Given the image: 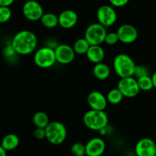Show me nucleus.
Wrapping results in <instances>:
<instances>
[{
    "label": "nucleus",
    "mask_w": 156,
    "mask_h": 156,
    "mask_svg": "<svg viewBox=\"0 0 156 156\" xmlns=\"http://www.w3.org/2000/svg\"><path fill=\"white\" fill-rule=\"evenodd\" d=\"M37 43V37L34 32L22 30L15 34L11 44L17 54L26 56L35 52Z\"/></svg>",
    "instance_id": "nucleus-1"
},
{
    "label": "nucleus",
    "mask_w": 156,
    "mask_h": 156,
    "mask_svg": "<svg viewBox=\"0 0 156 156\" xmlns=\"http://www.w3.org/2000/svg\"><path fill=\"white\" fill-rule=\"evenodd\" d=\"M108 122V117L105 111L91 109L83 116V123L85 126L94 131H101L106 129Z\"/></svg>",
    "instance_id": "nucleus-2"
},
{
    "label": "nucleus",
    "mask_w": 156,
    "mask_h": 156,
    "mask_svg": "<svg viewBox=\"0 0 156 156\" xmlns=\"http://www.w3.org/2000/svg\"><path fill=\"white\" fill-rule=\"evenodd\" d=\"M113 66L119 77L126 78L134 76L136 65L129 55L120 53L114 58Z\"/></svg>",
    "instance_id": "nucleus-3"
},
{
    "label": "nucleus",
    "mask_w": 156,
    "mask_h": 156,
    "mask_svg": "<svg viewBox=\"0 0 156 156\" xmlns=\"http://www.w3.org/2000/svg\"><path fill=\"white\" fill-rule=\"evenodd\" d=\"M45 130L47 141L55 146L63 143L67 137L66 127L63 123L59 121L50 122Z\"/></svg>",
    "instance_id": "nucleus-4"
},
{
    "label": "nucleus",
    "mask_w": 156,
    "mask_h": 156,
    "mask_svg": "<svg viewBox=\"0 0 156 156\" xmlns=\"http://www.w3.org/2000/svg\"><path fill=\"white\" fill-rule=\"evenodd\" d=\"M34 61L37 66L40 68H50L56 62L54 49L47 46L37 49L34 55Z\"/></svg>",
    "instance_id": "nucleus-5"
},
{
    "label": "nucleus",
    "mask_w": 156,
    "mask_h": 156,
    "mask_svg": "<svg viewBox=\"0 0 156 156\" xmlns=\"http://www.w3.org/2000/svg\"><path fill=\"white\" fill-rule=\"evenodd\" d=\"M106 28L100 23H92L85 30L84 37L90 45H101L105 43V37L108 34Z\"/></svg>",
    "instance_id": "nucleus-6"
},
{
    "label": "nucleus",
    "mask_w": 156,
    "mask_h": 156,
    "mask_svg": "<svg viewBox=\"0 0 156 156\" xmlns=\"http://www.w3.org/2000/svg\"><path fill=\"white\" fill-rule=\"evenodd\" d=\"M117 88L121 91L123 97L129 98L136 97L140 91L137 79L134 76L120 78Z\"/></svg>",
    "instance_id": "nucleus-7"
},
{
    "label": "nucleus",
    "mask_w": 156,
    "mask_h": 156,
    "mask_svg": "<svg viewBox=\"0 0 156 156\" xmlns=\"http://www.w3.org/2000/svg\"><path fill=\"white\" fill-rule=\"evenodd\" d=\"M96 15L98 22L105 26V27L114 25L117 19V14L114 6L108 5H103L100 6L97 10Z\"/></svg>",
    "instance_id": "nucleus-8"
},
{
    "label": "nucleus",
    "mask_w": 156,
    "mask_h": 156,
    "mask_svg": "<svg viewBox=\"0 0 156 156\" xmlns=\"http://www.w3.org/2000/svg\"><path fill=\"white\" fill-rule=\"evenodd\" d=\"M22 12L25 18L30 21L41 20L44 14L42 5L35 0H28L22 7Z\"/></svg>",
    "instance_id": "nucleus-9"
},
{
    "label": "nucleus",
    "mask_w": 156,
    "mask_h": 156,
    "mask_svg": "<svg viewBox=\"0 0 156 156\" xmlns=\"http://www.w3.org/2000/svg\"><path fill=\"white\" fill-rule=\"evenodd\" d=\"M117 34L119 41L125 44H133L138 38V30L133 25L129 24H122L117 29Z\"/></svg>",
    "instance_id": "nucleus-10"
},
{
    "label": "nucleus",
    "mask_w": 156,
    "mask_h": 156,
    "mask_svg": "<svg viewBox=\"0 0 156 156\" xmlns=\"http://www.w3.org/2000/svg\"><path fill=\"white\" fill-rule=\"evenodd\" d=\"M54 50L56 62L59 63L66 65L71 63L74 60L76 53L71 46L67 44H58Z\"/></svg>",
    "instance_id": "nucleus-11"
},
{
    "label": "nucleus",
    "mask_w": 156,
    "mask_h": 156,
    "mask_svg": "<svg viewBox=\"0 0 156 156\" xmlns=\"http://www.w3.org/2000/svg\"><path fill=\"white\" fill-rule=\"evenodd\" d=\"M135 153L136 156H155L156 143L150 138L141 139L136 144Z\"/></svg>",
    "instance_id": "nucleus-12"
},
{
    "label": "nucleus",
    "mask_w": 156,
    "mask_h": 156,
    "mask_svg": "<svg viewBox=\"0 0 156 156\" xmlns=\"http://www.w3.org/2000/svg\"><path fill=\"white\" fill-rule=\"evenodd\" d=\"M106 149V144L103 139L94 137L85 144L87 156H101Z\"/></svg>",
    "instance_id": "nucleus-13"
},
{
    "label": "nucleus",
    "mask_w": 156,
    "mask_h": 156,
    "mask_svg": "<svg viewBox=\"0 0 156 156\" xmlns=\"http://www.w3.org/2000/svg\"><path fill=\"white\" fill-rule=\"evenodd\" d=\"M87 102L91 109L105 111L108 105L107 97L98 91H93L88 95Z\"/></svg>",
    "instance_id": "nucleus-14"
},
{
    "label": "nucleus",
    "mask_w": 156,
    "mask_h": 156,
    "mask_svg": "<svg viewBox=\"0 0 156 156\" xmlns=\"http://www.w3.org/2000/svg\"><path fill=\"white\" fill-rule=\"evenodd\" d=\"M59 25L64 29H70L78 22L79 17L75 11L71 9L64 10L58 15Z\"/></svg>",
    "instance_id": "nucleus-15"
},
{
    "label": "nucleus",
    "mask_w": 156,
    "mask_h": 156,
    "mask_svg": "<svg viewBox=\"0 0 156 156\" xmlns=\"http://www.w3.org/2000/svg\"><path fill=\"white\" fill-rule=\"evenodd\" d=\"M85 55L90 62L96 64L103 62L105 57V52L101 45H91Z\"/></svg>",
    "instance_id": "nucleus-16"
},
{
    "label": "nucleus",
    "mask_w": 156,
    "mask_h": 156,
    "mask_svg": "<svg viewBox=\"0 0 156 156\" xmlns=\"http://www.w3.org/2000/svg\"><path fill=\"white\" fill-rule=\"evenodd\" d=\"M93 75L99 80H105L109 78L111 75V69L108 64L101 62L96 63L93 68Z\"/></svg>",
    "instance_id": "nucleus-17"
},
{
    "label": "nucleus",
    "mask_w": 156,
    "mask_h": 156,
    "mask_svg": "<svg viewBox=\"0 0 156 156\" xmlns=\"http://www.w3.org/2000/svg\"><path fill=\"white\" fill-rule=\"evenodd\" d=\"M20 140L17 135L14 133L7 134L3 137L1 142V146H2L5 150L12 151L16 149L19 146Z\"/></svg>",
    "instance_id": "nucleus-18"
},
{
    "label": "nucleus",
    "mask_w": 156,
    "mask_h": 156,
    "mask_svg": "<svg viewBox=\"0 0 156 156\" xmlns=\"http://www.w3.org/2000/svg\"><path fill=\"white\" fill-rule=\"evenodd\" d=\"M41 22L45 27L49 29H52L59 25V18L55 14L48 12L44 13L41 18Z\"/></svg>",
    "instance_id": "nucleus-19"
},
{
    "label": "nucleus",
    "mask_w": 156,
    "mask_h": 156,
    "mask_svg": "<svg viewBox=\"0 0 156 156\" xmlns=\"http://www.w3.org/2000/svg\"><path fill=\"white\" fill-rule=\"evenodd\" d=\"M33 123L36 127L44 128L45 129L47 125L50 123V118L48 115L44 111H37L33 116Z\"/></svg>",
    "instance_id": "nucleus-20"
},
{
    "label": "nucleus",
    "mask_w": 156,
    "mask_h": 156,
    "mask_svg": "<svg viewBox=\"0 0 156 156\" xmlns=\"http://www.w3.org/2000/svg\"><path fill=\"white\" fill-rule=\"evenodd\" d=\"M90 44L88 42L85 37L79 38L76 40V42L73 44V50H74L76 54L84 55L86 54L88 49L90 47Z\"/></svg>",
    "instance_id": "nucleus-21"
},
{
    "label": "nucleus",
    "mask_w": 156,
    "mask_h": 156,
    "mask_svg": "<svg viewBox=\"0 0 156 156\" xmlns=\"http://www.w3.org/2000/svg\"><path fill=\"white\" fill-rule=\"evenodd\" d=\"M106 97L108 103L114 105L120 104L123 101V98H124L121 91L117 88L110 90Z\"/></svg>",
    "instance_id": "nucleus-22"
},
{
    "label": "nucleus",
    "mask_w": 156,
    "mask_h": 156,
    "mask_svg": "<svg viewBox=\"0 0 156 156\" xmlns=\"http://www.w3.org/2000/svg\"><path fill=\"white\" fill-rule=\"evenodd\" d=\"M137 82H138L139 87H140V91H148L152 90L154 88L153 82H152V76H146L143 77L138 78Z\"/></svg>",
    "instance_id": "nucleus-23"
},
{
    "label": "nucleus",
    "mask_w": 156,
    "mask_h": 156,
    "mask_svg": "<svg viewBox=\"0 0 156 156\" xmlns=\"http://www.w3.org/2000/svg\"><path fill=\"white\" fill-rule=\"evenodd\" d=\"M12 15L9 6H0V24L8 22L12 18Z\"/></svg>",
    "instance_id": "nucleus-24"
},
{
    "label": "nucleus",
    "mask_w": 156,
    "mask_h": 156,
    "mask_svg": "<svg viewBox=\"0 0 156 156\" xmlns=\"http://www.w3.org/2000/svg\"><path fill=\"white\" fill-rule=\"evenodd\" d=\"M71 152L74 156H85L86 155L85 152V145L82 143H75L71 147Z\"/></svg>",
    "instance_id": "nucleus-25"
},
{
    "label": "nucleus",
    "mask_w": 156,
    "mask_h": 156,
    "mask_svg": "<svg viewBox=\"0 0 156 156\" xmlns=\"http://www.w3.org/2000/svg\"><path fill=\"white\" fill-rule=\"evenodd\" d=\"M149 76V71L148 68L145 66L143 65H136L135 69V73H134V77L136 79L143 77V76Z\"/></svg>",
    "instance_id": "nucleus-26"
},
{
    "label": "nucleus",
    "mask_w": 156,
    "mask_h": 156,
    "mask_svg": "<svg viewBox=\"0 0 156 156\" xmlns=\"http://www.w3.org/2000/svg\"><path fill=\"white\" fill-rule=\"evenodd\" d=\"M118 41H119V37L117 32H109V33L107 34L106 37H105V43L108 45H114Z\"/></svg>",
    "instance_id": "nucleus-27"
},
{
    "label": "nucleus",
    "mask_w": 156,
    "mask_h": 156,
    "mask_svg": "<svg viewBox=\"0 0 156 156\" xmlns=\"http://www.w3.org/2000/svg\"><path fill=\"white\" fill-rule=\"evenodd\" d=\"M34 136L37 140H44L46 139V130L44 128L36 127L34 131Z\"/></svg>",
    "instance_id": "nucleus-28"
},
{
    "label": "nucleus",
    "mask_w": 156,
    "mask_h": 156,
    "mask_svg": "<svg viewBox=\"0 0 156 156\" xmlns=\"http://www.w3.org/2000/svg\"><path fill=\"white\" fill-rule=\"evenodd\" d=\"M3 54L6 57H12L14 55L16 54V52L14 50V48L12 47V44L9 46H6L4 49H3Z\"/></svg>",
    "instance_id": "nucleus-29"
},
{
    "label": "nucleus",
    "mask_w": 156,
    "mask_h": 156,
    "mask_svg": "<svg viewBox=\"0 0 156 156\" xmlns=\"http://www.w3.org/2000/svg\"><path fill=\"white\" fill-rule=\"evenodd\" d=\"M109 2L111 5L114 7L120 8L127 5L129 0H109Z\"/></svg>",
    "instance_id": "nucleus-30"
},
{
    "label": "nucleus",
    "mask_w": 156,
    "mask_h": 156,
    "mask_svg": "<svg viewBox=\"0 0 156 156\" xmlns=\"http://www.w3.org/2000/svg\"><path fill=\"white\" fill-rule=\"evenodd\" d=\"M15 0H0V6H10Z\"/></svg>",
    "instance_id": "nucleus-31"
},
{
    "label": "nucleus",
    "mask_w": 156,
    "mask_h": 156,
    "mask_svg": "<svg viewBox=\"0 0 156 156\" xmlns=\"http://www.w3.org/2000/svg\"><path fill=\"white\" fill-rule=\"evenodd\" d=\"M0 156H7V151L5 150L0 145Z\"/></svg>",
    "instance_id": "nucleus-32"
},
{
    "label": "nucleus",
    "mask_w": 156,
    "mask_h": 156,
    "mask_svg": "<svg viewBox=\"0 0 156 156\" xmlns=\"http://www.w3.org/2000/svg\"><path fill=\"white\" fill-rule=\"evenodd\" d=\"M152 82H153V85H154V87L156 88V72L152 74Z\"/></svg>",
    "instance_id": "nucleus-33"
},
{
    "label": "nucleus",
    "mask_w": 156,
    "mask_h": 156,
    "mask_svg": "<svg viewBox=\"0 0 156 156\" xmlns=\"http://www.w3.org/2000/svg\"><path fill=\"white\" fill-rule=\"evenodd\" d=\"M0 30H1V24H0Z\"/></svg>",
    "instance_id": "nucleus-34"
},
{
    "label": "nucleus",
    "mask_w": 156,
    "mask_h": 156,
    "mask_svg": "<svg viewBox=\"0 0 156 156\" xmlns=\"http://www.w3.org/2000/svg\"><path fill=\"white\" fill-rule=\"evenodd\" d=\"M155 156H156V154H155Z\"/></svg>",
    "instance_id": "nucleus-35"
}]
</instances>
